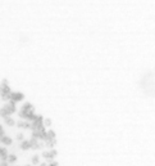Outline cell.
<instances>
[{"label": "cell", "mask_w": 155, "mask_h": 166, "mask_svg": "<svg viewBox=\"0 0 155 166\" xmlns=\"http://www.w3.org/2000/svg\"><path fill=\"white\" fill-rule=\"evenodd\" d=\"M0 142H2L4 145H10L12 144V138H9V136H7V135H3L2 138H0Z\"/></svg>", "instance_id": "6da1fadb"}, {"label": "cell", "mask_w": 155, "mask_h": 166, "mask_svg": "<svg viewBox=\"0 0 155 166\" xmlns=\"http://www.w3.org/2000/svg\"><path fill=\"white\" fill-rule=\"evenodd\" d=\"M8 161V163H14L16 161H17V156L16 154H8V158H7Z\"/></svg>", "instance_id": "7a4b0ae2"}, {"label": "cell", "mask_w": 155, "mask_h": 166, "mask_svg": "<svg viewBox=\"0 0 155 166\" xmlns=\"http://www.w3.org/2000/svg\"><path fill=\"white\" fill-rule=\"evenodd\" d=\"M21 147H22L23 149H28L30 147H32V144H31V140H26V142H23V143L21 144Z\"/></svg>", "instance_id": "3957f363"}, {"label": "cell", "mask_w": 155, "mask_h": 166, "mask_svg": "<svg viewBox=\"0 0 155 166\" xmlns=\"http://www.w3.org/2000/svg\"><path fill=\"white\" fill-rule=\"evenodd\" d=\"M4 120H5V124H7L8 126H13V125H14V120H13L12 117L8 116V117H5Z\"/></svg>", "instance_id": "277c9868"}, {"label": "cell", "mask_w": 155, "mask_h": 166, "mask_svg": "<svg viewBox=\"0 0 155 166\" xmlns=\"http://www.w3.org/2000/svg\"><path fill=\"white\" fill-rule=\"evenodd\" d=\"M39 160H40V158H39V156H33V157H32V163H33V165H37V163L40 162Z\"/></svg>", "instance_id": "5b68a950"}, {"label": "cell", "mask_w": 155, "mask_h": 166, "mask_svg": "<svg viewBox=\"0 0 155 166\" xmlns=\"http://www.w3.org/2000/svg\"><path fill=\"white\" fill-rule=\"evenodd\" d=\"M17 139H18V140H23V139H25V135H23L22 133H19V134H17Z\"/></svg>", "instance_id": "8992f818"}, {"label": "cell", "mask_w": 155, "mask_h": 166, "mask_svg": "<svg viewBox=\"0 0 155 166\" xmlns=\"http://www.w3.org/2000/svg\"><path fill=\"white\" fill-rule=\"evenodd\" d=\"M4 135V129H3V126L2 125H0V138H2Z\"/></svg>", "instance_id": "52a82bcc"}, {"label": "cell", "mask_w": 155, "mask_h": 166, "mask_svg": "<svg viewBox=\"0 0 155 166\" xmlns=\"http://www.w3.org/2000/svg\"><path fill=\"white\" fill-rule=\"evenodd\" d=\"M0 166H9V163H8L7 161H3V162H2V165H0Z\"/></svg>", "instance_id": "ba28073f"}, {"label": "cell", "mask_w": 155, "mask_h": 166, "mask_svg": "<svg viewBox=\"0 0 155 166\" xmlns=\"http://www.w3.org/2000/svg\"><path fill=\"white\" fill-rule=\"evenodd\" d=\"M50 166H56V163H55V162H53V163H51Z\"/></svg>", "instance_id": "9c48e42d"}, {"label": "cell", "mask_w": 155, "mask_h": 166, "mask_svg": "<svg viewBox=\"0 0 155 166\" xmlns=\"http://www.w3.org/2000/svg\"><path fill=\"white\" fill-rule=\"evenodd\" d=\"M26 166H31V165H26Z\"/></svg>", "instance_id": "30bf717a"}]
</instances>
